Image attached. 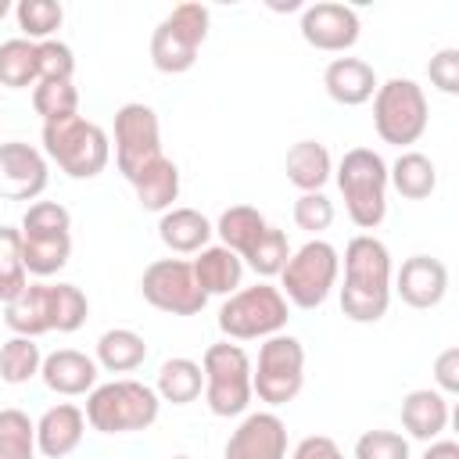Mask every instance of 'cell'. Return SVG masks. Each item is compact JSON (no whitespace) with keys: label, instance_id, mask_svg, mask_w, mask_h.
Listing matches in <instances>:
<instances>
[{"label":"cell","instance_id":"1","mask_svg":"<svg viewBox=\"0 0 459 459\" xmlns=\"http://www.w3.org/2000/svg\"><path fill=\"white\" fill-rule=\"evenodd\" d=\"M391 251L373 233H355L344 244L341 312L351 323H380L391 308Z\"/></svg>","mask_w":459,"mask_h":459},{"label":"cell","instance_id":"2","mask_svg":"<svg viewBox=\"0 0 459 459\" xmlns=\"http://www.w3.org/2000/svg\"><path fill=\"white\" fill-rule=\"evenodd\" d=\"M86 423L97 434H136L154 427L158 412H161V398L151 384L143 380H108L97 384L86 394Z\"/></svg>","mask_w":459,"mask_h":459},{"label":"cell","instance_id":"3","mask_svg":"<svg viewBox=\"0 0 459 459\" xmlns=\"http://www.w3.org/2000/svg\"><path fill=\"white\" fill-rule=\"evenodd\" d=\"M25 273L47 280L72 258V212L57 201H32L18 226Z\"/></svg>","mask_w":459,"mask_h":459},{"label":"cell","instance_id":"4","mask_svg":"<svg viewBox=\"0 0 459 459\" xmlns=\"http://www.w3.org/2000/svg\"><path fill=\"white\" fill-rule=\"evenodd\" d=\"M337 190L359 230H377L387 215V161L373 147H351L337 161Z\"/></svg>","mask_w":459,"mask_h":459},{"label":"cell","instance_id":"5","mask_svg":"<svg viewBox=\"0 0 459 459\" xmlns=\"http://www.w3.org/2000/svg\"><path fill=\"white\" fill-rule=\"evenodd\" d=\"M43 154L68 179H97L111 161V140L97 122L72 115L43 126Z\"/></svg>","mask_w":459,"mask_h":459},{"label":"cell","instance_id":"6","mask_svg":"<svg viewBox=\"0 0 459 459\" xmlns=\"http://www.w3.org/2000/svg\"><path fill=\"white\" fill-rule=\"evenodd\" d=\"M212 11L204 4H176L151 32V65L161 75H183L197 65L201 43L208 39Z\"/></svg>","mask_w":459,"mask_h":459},{"label":"cell","instance_id":"7","mask_svg":"<svg viewBox=\"0 0 459 459\" xmlns=\"http://www.w3.org/2000/svg\"><path fill=\"white\" fill-rule=\"evenodd\" d=\"M337 276H341V255L333 244L312 237L305 240L298 251H290V258L283 262L280 269V294L287 298V305L294 308H319L330 290L337 287Z\"/></svg>","mask_w":459,"mask_h":459},{"label":"cell","instance_id":"8","mask_svg":"<svg viewBox=\"0 0 459 459\" xmlns=\"http://www.w3.org/2000/svg\"><path fill=\"white\" fill-rule=\"evenodd\" d=\"M287 319L290 305L269 280L233 290L219 308V330L230 341H265L273 333H283Z\"/></svg>","mask_w":459,"mask_h":459},{"label":"cell","instance_id":"9","mask_svg":"<svg viewBox=\"0 0 459 459\" xmlns=\"http://www.w3.org/2000/svg\"><path fill=\"white\" fill-rule=\"evenodd\" d=\"M430 104L416 79L394 75L373 93V129L391 147H409L427 133Z\"/></svg>","mask_w":459,"mask_h":459},{"label":"cell","instance_id":"10","mask_svg":"<svg viewBox=\"0 0 459 459\" xmlns=\"http://www.w3.org/2000/svg\"><path fill=\"white\" fill-rule=\"evenodd\" d=\"M201 373H204V402L212 416L230 420L247 412L255 391H251V359L240 344L230 341L208 344L201 359Z\"/></svg>","mask_w":459,"mask_h":459},{"label":"cell","instance_id":"11","mask_svg":"<svg viewBox=\"0 0 459 459\" xmlns=\"http://www.w3.org/2000/svg\"><path fill=\"white\" fill-rule=\"evenodd\" d=\"M305 387V344L290 333H273L258 348V362H251V391L269 409L294 402Z\"/></svg>","mask_w":459,"mask_h":459},{"label":"cell","instance_id":"12","mask_svg":"<svg viewBox=\"0 0 459 459\" xmlns=\"http://www.w3.org/2000/svg\"><path fill=\"white\" fill-rule=\"evenodd\" d=\"M140 294L151 308L169 316H197L208 305V294L197 287L186 258H158L140 276Z\"/></svg>","mask_w":459,"mask_h":459},{"label":"cell","instance_id":"13","mask_svg":"<svg viewBox=\"0 0 459 459\" xmlns=\"http://www.w3.org/2000/svg\"><path fill=\"white\" fill-rule=\"evenodd\" d=\"M161 158V122L151 104L129 100L115 111V165L133 179L143 165Z\"/></svg>","mask_w":459,"mask_h":459},{"label":"cell","instance_id":"14","mask_svg":"<svg viewBox=\"0 0 459 459\" xmlns=\"http://www.w3.org/2000/svg\"><path fill=\"white\" fill-rule=\"evenodd\" d=\"M50 183L47 154L25 140L0 143V201H36Z\"/></svg>","mask_w":459,"mask_h":459},{"label":"cell","instance_id":"15","mask_svg":"<svg viewBox=\"0 0 459 459\" xmlns=\"http://www.w3.org/2000/svg\"><path fill=\"white\" fill-rule=\"evenodd\" d=\"M301 39L323 54H344L359 43V14L355 7L348 4H337V0H319V4H308L301 11Z\"/></svg>","mask_w":459,"mask_h":459},{"label":"cell","instance_id":"16","mask_svg":"<svg viewBox=\"0 0 459 459\" xmlns=\"http://www.w3.org/2000/svg\"><path fill=\"white\" fill-rule=\"evenodd\" d=\"M222 459H287V423L273 409L247 412L230 434Z\"/></svg>","mask_w":459,"mask_h":459},{"label":"cell","instance_id":"17","mask_svg":"<svg viewBox=\"0 0 459 459\" xmlns=\"http://www.w3.org/2000/svg\"><path fill=\"white\" fill-rule=\"evenodd\" d=\"M391 294H398L409 308H437L448 294V265L434 255H409L391 280Z\"/></svg>","mask_w":459,"mask_h":459},{"label":"cell","instance_id":"18","mask_svg":"<svg viewBox=\"0 0 459 459\" xmlns=\"http://www.w3.org/2000/svg\"><path fill=\"white\" fill-rule=\"evenodd\" d=\"M97 377H100L97 359L86 351H75V348H57V351L43 355V366H39V380L47 384V391H54L61 398L90 394L97 387Z\"/></svg>","mask_w":459,"mask_h":459},{"label":"cell","instance_id":"19","mask_svg":"<svg viewBox=\"0 0 459 459\" xmlns=\"http://www.w3.org/2000/svg\"><path fill=\"white\" fill-rule=\"evenodd\" d=\"M82 434L86 412L72 402H57L36 420V452L47 459H65L82 445Z\"/></svg>","mask_w":459,"mask_h":459},{"label":"cell","instance_id":"20","mask_svg":"<svg viewBox=\"0 0 459 459\" xmlns=\"http://www.w3.org/2000/svg\"><path fill=\"white\" fill-rule=\"evenodd\" d=\"M4 323L18 337H43L54 330V287L47 280H32L14 301L4 305Z\"/></svg>","mask_w":459,"mask_h":459},{"label":"cell","instance_id":"21","mask_svg":"<svg viewBox=\"0 0 459 459\" xmlns=\"http://www.w3.org/2000/svg\"><path fill=\"white\" fill-rule=\"evenodd\" d=\"M377 86H380L377 72L362 57H333L326 65V72H323V90L341 108H359V104L373 100Z\"/></svg>","mask_w":459,"mask_h":459},{"label":"cell","instance_id":"22","mask_svg":"<svg viewBox=\"0 0 459 459\" xmlns=\"http://www.w3.org/2000/svg\"><path fill=\"white\" fill-rule=\"evenodd\" d=\"M452 420V405L434 387H416L402 398V427L416 441H437Z\"/></svg>","mask_w":459,"mask_h":459},{"label":"cell","instance_id":"23","mask_svg":"<svg viewBox=\"0 0 459 459\" xmlns=\"http://www.w3.org/2000/svg\"><path fill=\"white\" fill-rule=\"evenodd\" d=\"M190 269H194L197 287H201L208 298H212V294L230 298L233 290H240V280H244V262H240L230 247H222V244L201 247L197 258L190 262Z\"/></svg>","mask_w":459,"mask_h":459},{"label":"cell","instance_id":"24","mask_svg":"<svg viewBox=\"0 0 459 459\" xmlns=\"http://www.w3.org/2000/svg\"><path fill=\"white\" fill-rule=\"evenodd\" d=\"M283 172H287V183L290 186H298L301 194H316L333 176V158H330L326 143H319V140H298L287 151V158H283Z\"/></svg>","mask_w":459,"mask_h":459},{"label":"cell","instance_id":"25","mask_svg":"<svg viewBox=\"0 0 459 459\" xmlns=\"http://www.w3.org/2000/svg\"><path fill=\"white\" fill-rule=\"evenodd\" d=\"M215 226L197 212V208H169L158 219V237L172 255H197L208 247Z\"/></svg>","mask_w":459,"mask_h":459},{"label":"cell","instance_id":"26","mask_svg":"<svg viewBox=\"0 0 459 459\" xmlns=\"http://www.w3.org/2000/svg\"><path fill=\"white\" fill-rule=\"evenodd\" d=\"M129 183H133L136 204L143 212H169V208H176L172 201L179 197V165L161 154L151 165H143Z\"/></svg>","mask_w":459,"mask_h":459},{"label":"cell","instance_id":"27","mask_svg":"<svg viewBox=\"0 0 459 459\" xmlns=\"http://www.w3.org/2000/svg\"><path fill=\"white\" fill-rule=\"evenodd\" d=\"M265 226H269V219H265L255 204H230V208L219 215L215 233H219V244L230 247V251L244 262V258L255 251V244L262 240Z\"/></svg>","mask_w":459,"mask_h":459},{"label":"cell","instance_id":"28","mask_svg":"<svg viewBox=\"0 0 459 459\" xmlns=\"http://www.w3.org/2000/svg\"><path fill=\"white\" fill-rule=\"evenodd\" d=\"M387 186H394L405 201H427L437 190V165L420 151H402L394 165H387Z\"/></svg>","mask_w":459,"mask_h":459},{"label":"cell","instance_id":"29","mask_svg":"<svg viewBox=\"0 0 459 459\" xmlns=\"http://www.w3.org/2000/svg\"><path fill=\"white\" fill-rule=\"evenodd\" d=\"M93 359L108 373H133L147 359V341L129 326H115V330H104L97 337V355Z\"/></svg>","mask_w":459,"mask_h":459},{"label":"cell","instance_id":"30","mask_svg":"<svg viewBox=\"0 0 459 459\" xmlns=\"http://www.w3.org/2000/svg\"><path fill=\"white\" fill-rule=\"evenodd\" d=\"M158 398L161 402H172V405H190L201 398L204 391V373H201V362L194 359H165L161 369H158V384H154Z\"/></svg>","mask_w":459,"mask_h":459},{"label":"cell","instance_id":"31","mask_svg":"<svg viewBox=\"0 0 459 459\" xmlns=\"http://www.w3.org/2000/svg\"><path fill=\"white\" fill-rule=\"evenodd\" d=\"M39 366H43V351L32 337H11L4 341L0 348V380L4 384H29L32 377H39Z\"/></svg>","mask_w":459,"mask_h":459},{"label":"cell","instance_id":"32","mask_svg":"<svg viewBox=\"0 0 459 459\" xmlns=\"http://www.w3.org/2000/svg\"><path fill=\"white\" fill-rule=\"evenodd\" d=\"M0 86L25 90L36 86V43L32 39H4L0 43Z\"/></svg>","mask_w":459,"mask_h":459},{"label":"cell","instance_id":"33","mask_svg":"<svg viewBox=\"0 0 459 459\" xmlns=\"http://www.w3.org/2000/svg\"><path fill=\"white\" fill-rule=\"evenodd\" d=\"M14 18H18V29H22V39L43 43V39H54V32L61 29L65 7L57 0H18Z\"/></svg>","mask_w":459,"mask_h":459},{"label":"cell","instance_id":"34","mask_svg":"<svg viewBox=\"0 0 459 459\" xmlns=\"http://www.w3.org/2000/svg\"><path fill=\"white\" fill-rule=\"evenodd\" d=\"M29 287V273L22 262V237L14 226H0V305L14 301Z\"/></svg>","mask_w":459,"mask_h":459},{"label":"cell","instance_id":"35","mask_svg":"<svg viewBox=\"0 0 459 459\" xmlns=\"http://www.w3.org/2000/svg\"><path fill=\"white\" fill-rule=\"evenodd\" d=\"M32 108L36 115L47 122H61L79 115V90L72 79H57V82H36L32 86Z\"/></svg>","mask_w":459,"mask_h":459},{"label":"cell","instance_id":"36","mask_svg":"<svg viewBox=\"0 0 459 459\" xmlns=\"http://www.w3.org/2000/svg\"><path fill=\"white\" fill-rule=\"evenodd\" d=\"M0 459H36V423L22 409H0Z\"/></svg>","mask_w":459,"mask_h":459},{"label":"cell","instance_id":"37","mask_svg":"<svg viewBox=\"0 0 459 459\" xmlns=\"http://www.w3.org/2000/svg\"><path fill=\"white\" fill-rule=\"evenodd\" d=\"M290 258V244H287V233L280 230V226H265V233H262V240L255 244V251L244 258V265L247 269H255L262 280H269V276H280V269H283V262Z\"/></svg>","mask_w":459,"mask_h":459},{"label":"cell","instance_id":"38","mask_svg":"<svg viewBox=\"0 0 459 459\" xmlns=\"http://www.w3.org/2000/svg\"><path fill=\"white\" fill-rule=\"evenodd\" d=\"M54 287V330L57 333H75L86 316H90V301L75 283H50Z\"/></svg>","mask_w":459,"mask_h":459},{"label":"cell","instance_id":"39","mask_svg":"<svg viewBox=\"0 0 459 459\" xmlns=\"http://www.w3.org/2000/svg\"><path fill=\"white\" fill-rule=\"evenodd\" d=\"M75 75V54L61 39L36 43V82H57Z\"/></svg>","mask_w":459,"mask_h":459},{"label":"cell","instance_id":"40","mask_svg":"<svg viewBox=\"0 0 459 459\" xmlns=\"http://www.w3.org/2000/svg\"><path fill=\"white\" fill-rule=\"evenodd\" d=\"M351 459H409V437H402L398 430H362Z\"/></svg>","mask_w":459,"mask_h":459},{"label":"cell","instance_id":"41","mask_svg":"<svg viewBox=\"0 0 459 459\" xmlns=\"http://www.w3.org/2000/svg\"><path fill=\"white\" fill-rule=\"evenodd\" d=\"M294 226L298 230H305V233H312V237H319L323 230H330L333 226V201L323 194V190H316V194H301L298 201H294Z\"/></svg>","mask_w":459,"mask_h":459},{"label":"cell","instance_id":"42","mask_svg":"<svg viewBox=\"0 0 459 459\" xmlns=\"http://www.w3.org/2000/svg\"><path fill=\"white\" fill-rule=\"evenodd\" d=\"M427 75H430V86H437L445 97H455L459 93V50L455 47H441L427 61Z\"/></svg>","mask_w":459,"mask_h":459},{"label":"cell","instance_id":"43","mask_svg":"<svg viewBox=\"0 0 459 459\" xmlns=\"http://www.w3.org/2000/svg\"><path fill=\"white\" fill-rule=\"evenodd\" d=\"M434 391H441L445 398H452L459 391V348H445L434 359Z\"/></svg>","mask_w":459,"mask_h":459},{"label":"cell","instance_id":"44","mask_svg":"<svg viewBox=\"0 0 459 459\" xmlns=\"http://www.w3.org/2000/svg\"><path fill=\"white\" fill-rule=\"evenodd\" d=\"M290 459H344V452H341V445H337L333 437H326V434H308V437H301V441L294 445Z\"/></svg>","mask_w":459,"mask_h":459},{"label":"cell","instance_id":"45","mask_svg":"<svg viewBox=\"0 0 459 459\" xmlns=\"http://www.w3.org/2000/svg\"><path fill=\"white\" fill-rule=\"evenodd\" d=\"M420 459H459V445L455 441H430Z\"/></svg>","mask_w":459,"mask_h":459},{"label":"cell","instance_id":"46","mask_svg":"<svg viewBox=\"0 0 459 459\" xmlns=\"http://www.w3.org/2000/svg\"><path fill=\"white\" fill-rule=\"evenodd\" d=\"M11 14V0H0V22Z\"/></svg>","mask_w":459,"mask_h":459},{"label":"cell","instance_id":"47","mask_svg":"<svg viewBox=\"0 0 459 459\" xmlns=\"http://www.w3.org/2000/svg\"><path fill=\"white\" fill-rule=\"evenodd\" d=\"M172 459H194V455H172Z\"/></svg>","mask_w":459,"mask_h":459}]
</instances>
